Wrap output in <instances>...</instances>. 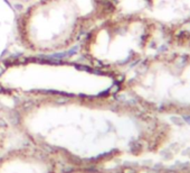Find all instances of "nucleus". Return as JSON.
<instances>
[]
</instances>
